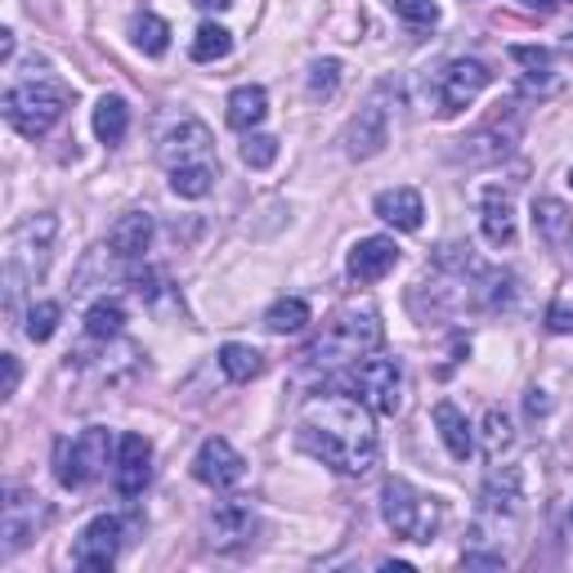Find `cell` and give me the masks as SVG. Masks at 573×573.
Here are the masks:
<instances>
[{
    "label": "cell",
    "instance_id": "cell-1",
    "mask_svg": "<svg viewBox=\"0 0 573 573\" xmlns=\"http://www.w3.org/2000/svg\"><path fill=\"white\" fill-rule=\"evenodd\" d=\"M301 444L341 475H367L376 466L372 408L354 395H314L301 412Z\"/></svg>",
    "mask_w": 573,
    "mask_h": 573
},
{
    "label": "cell",
    "instance_id": "cell-2",
    "mask_svg": "<svg viewBox=\"0 0 573 573\" xmlns=\"http://www.w3.org/2000/svg\"><path fill=\"white\" fill-rule=\"evenodd\" d=\"M381 341H386L381 314L372 305H346L323 327V337L309 346V359L314 363H359L363 354L381 350Z\"/></svg>",
    "mask_w": 573,
    "mask_h": 573
},
{
    "label": "cell",
    "instance_id": "cell-3",
    "mask_svg": "<svg viewBox=\"0 0 573 573\" xmlns=\"http://www.w3.org/2000/svg\"><path fill=\"white\" fill-rule=\"evenodd\" d=\"M63 113H68V90L59 81H23L5 94V121L23 139L50 135Z\"/></svg>",
    "mask_w": 573,
    "mask_h": 573
},
{
    "label": "cell",
    "instance_id": "cell-4",
    "mask_svg": "<svg viewBox=\"0 0 573 573\" xmlns=\"http://www.w3.org/2000/svg\"><path fill=\"white\" fill-rule=\"evenodd\" d=\"M381 515H386V524L408 538V542H430L440 534V502L435 498H425L421 489H412L408 480H386L381 484Z\"/></svg>",
    "mask_w": 573,
    "mask_h": 573
},
{
    "label": "cell",
    "instance_id": "cell-5",
    "mask_svg": "<svg viewBox=\"0 0 573 573\" xmlns=\"http://www.w3.org/2000/svg\"><path fill=\"white\" fill-rule=\"evenodd\" d=\"M55 233H59V220L55 215H32L14 229L10 237V265H5V278H10V309L19 305V292L23 282H36L45 273V260H50V247H55Z\"/></svg>",
    "mask_w": 573,
    "mask_h": 573
},
{
    "label": "cell",
    "instance_id": "cell-6",
    "mask_svg": "<svg viewBox=\"0 0 573 573\" xmlns=\"http://www.w3.org/2000/svg\"><path fill=\"white\" fill-rule=\"evenodd\" d=\"M113 457H117L113 453V435L104 425H90V430H81L77 440H59L55 444V475H59L63 489H85V484H94L108 470Z\"/></svg>",
    "mask_w": 573,
    "mask_h": 573
},
{
    "label": "cell",
    "instance_id": "cell-7",
    "mask_svg": "<svg viewBox=\"0 0 573 573\" xmlns=\"http://www.w3.org/2000/svg\"><path fill=\"white\" fill-rule=\"evenodd\" d=\"M350 390L376 417H395L404 404V367L395 359H359L350 372Z\"/></svg>",
    "mask_w": 573,
    "mask_h": 573
},
{
    "label": "cell",
    "instance_id": "cell-8",
    "mask_svg": "<svg viewBox=\"0 0 573 573\" xmlns=\"http://www.w3.org/2000/svg\"><path fill=\"white\" fill-rule=\"evenodd\" d=\"M45 519H50V506H45L36 493L27 489H10L5 493V506H0V551L5 556H19L40 529H45Z\"/></svg>",
    "mask_w": 573,
    "mask_h": 573
},
{
    "label": "cell",
    "instance_id": "cell-9",
    "mask_svg": "<svg viewBox=\"0 0 573 573\" xmlns=\"http://www.w3.org/2000/svg\"><path fill=\"white\" fill-rule=\"evenodd\" d=\"M121 534H126V524H121L117 515H94L85 529H81L77 547H72L77 569H85V573H108V569L117 564Z\"/></svg>",
    "mask_w": 573,
    "mask_h": 573
},
{
    "label": "cell",
    "instance_id": "cell-10",
    "mask_svg": "<svg viewBox=\"0 0 573 573\" xmlns=\"http://www.w3.org/2000/svg\"><path fill=\"white\" fill-rule=\"evenodd\" d=\"M211 153H215V139H211V130H207L202 121H194V117H179V121L157 139V157H162L166 171L194 166V162H215Z\"/></svg>",
    "mask_w": 573,
    "mask_h": 573
},
{
    "label": "cell",
    "instance_id": "cell-11",
    "mask_svg": "<svg viewBox=\"0 0 573 573\" xmlns=\"http://www.w3.org/2000/svg\"><path fill=\"white\" fill-rule=\"evenodd\" d=\"M493 72L480 63V59H453L444 72H440V113H461L470 108L480 94L489 90Z\"/></svg>",
    "mask_w": 573,
    "mask_h": 573
},
{
    "label": "cell",
    "instance_id": "cell-12",
    "mask_svg": "<svg viewBox=\"0 0 573 573\" xmlns=\"http://www.w3.org/2000/svg\"><path fill=\"white\" fill-rule=\"evenodd\" d=\"M207 542L215 551H233V547H243L252 542L256 534V506L247 498H229V502H215L211 515H207Z\"/></svg>",
    "mask_w": 573,
    "mask_h": 573
},
{
    "label": "cell",
    "instance_id": "cell-13",
    "mask_svg": "<svg viewBox=\"0 0 573 573\" xmlns=\"http://www.w3.org/2000/svg\"><path fill=\"white\" fill-rule=\"evenodd\" d=\"M153 480V444L143 435H121L113 457V484L121 498H139Z\"/></svg>",
    "mask_w": 573,
    "mask_h": 573
},
{
    "label": "cell",
    "instance_id": "cell-14",
    "mask_svg": "<svg viewBox=\"0 0 573 573\" xmlns=\"http://www.w3.org/2000/svg\"><path fill=\"white\" fill-rule=\"evenodd\" d=\"M243 475H247L243 453H237L229 440H220V435H211L198 448V457H194V480L207 484V489H233Z\"/></svg>",
    "mask_w": 573,
    "mask_h": 573
},
{
    "label": "cell",
    "instance_id": "cell-15",
    "mask_svg": "<svg viewBox=\"0 0 573 573\" xmlns=\"http://www.w3.org/2000/svg\"><path fill=\"white\" fill-rule=\"evenodd\" d=\"M386 143H390V113L381 100H367V108H359V117L346 130V153L354 162H367L386 149Z\"/></svg>",
    "mask_w": 573,
    "mask_h": 573
},
{
    "label": "cell",
    "instance_id": "cell-16",
    "mask_svg": "<svg viewBox=\"0 0 573 573\" xmlns=\"http://www.w3.org/2000/svg\"><path fill=\"white\" fill-rule=\"evenodd\" d=\"M519 113H506V121H502V113L489 121V126H480L470 139H461L466 149L457 153L461 162H470V166H480V162H498V157H506L511 153V143H515V135H519Z\"/></svg>",
    "mask_w": 573,
    "mask_h": 573
},
{
    "label": "cell",
    "instance_id": "cell-17",
    "mask_svg": "<svg viewBox=\"0 0 573 573\" xmlns=\"http://www.w3.org/2000/svg\"><path fill=\"white\" fill-rule=\"evenodd\" d=\"M399 265V247H395V237H363V243L350 252V260H346V269H350V278L354 282H381L390 269Z\"/></svg>",
    "mask_w": 573,
    "mask_h": 573
},
{
    "label": "cell",
    "instance_id": "cell-18",
    "mask_svg": "<svg viewBox=\"0 0 573 573\" xmlns=\"http://www.w3.org/2000/svg\"><path fill=\"white\" fill-rule=\"evenodd\" d=\"M372 211L399 233H417L421 220H425V202H421L417 188H386V194H376Z\"/></svg>",
    "mask_w": 573,
    "mask_h": 573
},
{
    "label": "cell",
    "instance_id": "cell-19",
    "mask_svg": "<svg viewBox=\"0 0 573 573\" xmlns=\"http://www.w3.org/2000/svg\"><path fill=\"white\" fill-rule=\"evenodd\" d=\"M149 243H153V215H149V211L121 215V220L113 224V233H108V247H113V256H121V260H139L143 252H149Z\"/></svg>",
    "mask_w": 573,
    "mask_h": 573
},
{
    "label": "cell",
    "instance_id": "cell-20",
    "mask_svg": "<svg viewBox=\"0 0 573 573\" xmlns=\"http://www.w3.org/2000/svg\"><path fill=\"white\" fill-rule=\"evenodd\" d=\"M480 224L493 247H511L515 243V202L502 188H484V207H480Z\"/></svg>",
    "mask_w": 573,
    "mask_h": 573
},
{
    "label": "cell",
    "instance_id": "cell-21",
    "mask_svg": "<svg viewBox=\"0 0 573 573\" xmlns=\"http://www.w3.org/2000/svg\"><path fill=\"white\" fill-rule=\"evenodd\" d=\"M265 117H269V94H265V85H237V90L229 94V126H233V130L252 135Z\"/></svg>",
    "mask_w": 573,
    "mask_h": 573
},
{
    "label": "cell",
    "instance_id": "cell-22",
    "mask_svg": "<svg viewBox=\"0 0 573 573\" xmlns=\"http://www.w3.org/2000/svg\"><path fill=\"white\" fill-rule=\"evenodd\" d=\"M435 425H440V440H444V448L457 457V461H466L470 453H475V435H470V421H466V412L457 408V404H440L435 408Z\"/></svg>",
    "mask_w": 573,
    "mask_h": 573
},
{
    "label": "cell",
    "instance_id": "cell-23",
    "mask_svg": "<svg viewBox=\"0 0 573 573\" xmlns=\"http://www.w3.org/2000/svg\"><path fill=\"white\" fill-rule=\"evenodd\" d=\"M215 179H220V166H215V162H194V166H175V171H171L175 198H188V202L207 198L211 188H215Z\"/></svg>",
    "mask_w": 573,
    "mask_h": 573
},
{
    "label": "cell",
    "instance_id": "cell-24",
    "mask_svg": "<svg viewBox=\"0 0 573 573\" xmlns=\"http://www.w3.org/2000/svg\"><path fill=\"white\" fill-rule=\"evenodd\" d=\"M130 40H135L149 59H162V55L171 50V23L143 10V14H135V19H130Z\"/></svg>",
    "mask_w": 573,
    "mask_h": 573
},
{
    "label": "cell",
    "instance_id": "cell-25",
    "mask_svg": "<svg viewBox=\"0 0 573 573\" xmlns=\"http://www.w3.org/2000/svg\"><path fill=\"white\" fill-rule=\"evenodd\" d=\"M220 367H224L229 381L247 386V381H256V376L265 372V354H260L256 346H237V341H229V346H220Z\"/></svg>",
    "mask_w": 573,
    "mask_h": 573
},
{
    "label": "cell",
    "instance_id": "cell-26",
    "mask_svg": "<svg viewBox=\"0 0 573 573\" xmlns=\"http://www.w3.org/2000/svg\"><path fill=\"white\" fill-rule=\"evenodd\" d=\"M265 327L273 331V337H296V331L309 327V305L301 296H282L265 309Z\"/></svg>",
    "mask_w": 573,
    "mask_h": 573
},
{
    "label": "cell",
    "instance_id": "cell-27",
    "mask_svg": "<svg viewBox=\"0 0 573 573\" xmlns=\"http://www.w3.org/2000/svg\"><path fill=\"white\" fill-rule=\"evenodd\" d=\"M126 130H130V108H126V100H117V94H104L100 100V108H94V135H100V143H121L126 139Z\"/></svg>",
    "mask_w": 573,
    "mask_h": 573
},
{
    "label": "cell",
    "instance_id": "cell-28",
    "mask_svg": "<svg viewBox=\"0 0 573 573\" xmlns=\"http://www.w3.org/2000/svg\"><path fill=\"white\" fill-rule=\"evenodd\" d=\"M534 224H538V233L547 237L551 247H564V237H569V229H573L569 207L556 202V198H538V202H534Z\"/></svg>",
    "mask_w": 573,
    "mask_h": 573
},
{
    "label": "cell",
    "instance_id": "cell-29",
    "mask_svg": "<svg viewBox=\"0 0 573 573\" xmlns=\"http://www.w3.org/2000/svg\"><path fill=\"white\" fill-rule=\"evenodd\" d=\"M121 327H126V309H121V301H94L90 305V314H85V331L94 341H113V337H121Z\"/></svg>",
    "mask_w": 573,
    "mask_h": 573
},
{
    "label": "cell",
    "instance_id": "cell-30",
    "mask_svg": "<svg viewBox=\"0 0 573 573\" xmlns=\"http://www.w3.org/2000/svg\"><path fill=\"white\" fill-rule=\"evenodd\" d=\"M480 444H484V457H489V461H498V457L515 444V425H511V417H506L502 408H489V412H484Z\"/></svg>",
    "mask_w": 573,
    "mask_h": 573
},
{
    "label": "cell",
    "instance_id": "cell-31",
    "mask_svg": "<svg viewBox=\"0 0 573 573\" xmlns=\"http://www.w3.org/2000/svg\"><path fill=\"white\" fill-rule=\"evenodd\" d=\"M229 50H233V36H229V27H220V23H202L198 27V36H194V55L198 63H215V59H229Z\"/></svg>",
    "mask_w": 573,
    "mask_h": 573
},
{
    "label": "cell",
    "instance_id": "cell-32",
    "mask_svg": "<svg viewBox=\"0 0 573 573\" xmlns=\"http://www.w3.org/2000/svg\"><path fill=\"white\" fill-rule=\"evenodd\" d=\"M59 318H63V309H59L55 301L32 305V309H27V327H23V331H27V341H36V346H40V341H50L55 331H59Z\"/></svg>",
    "mask_w": 573,
    "mask_h": 573
},
{
    "label": "cell",
    "instance_id": "cell-33",
    "mask_svg": "<svg viewBox=\"0 0 573 573\" xmlns=\"http://www.w3.org/2000/svg\"><path fill=\"white\" fill-rule=\"evenodd\" d=\"M341 90V59H318L309 68V100H331Z\"/></svg>",
    "mask_w": 573,
    "mask_h": 573
},
{
    "label": "cell",
    "instance_id": "cell-34",
    "mask_svg": "<svg viewBox=\"0 0 573 573\" xmlns=\"http://www.w3.org/2000/svg\"><path fill=\"white\" fill-rule=\"evenodd\" d=\"M511 59L519 68H529V77H538V81H551V72H556V59L542 45H511Z\"/></svg>",
    "mask_w": 573,
    "mask_h": 573
},
{
    "label": "cell",
    "instance_id": "cell-35",
    "mask_svg": "<svg viewBox=\"0 0 573 573\" xmlns=\"http://www.w3.org/2000/svg\"><path fill=\"white\" fill-rule=\"evenodd\" d=\"M243 162H247L252 171H269V166L278 162V139H273V135H247Z\"/></svg>",
    "mask_w": 573,
    "mask_h": 573
},
{
    "label": "cell",
    "instance_id": "cell-36",
    "mask_svg": "<svg viewBox=\"0 0 573 573\" xmlns=\"http://www.w3.org/2000/svg\"><path fill=\"white\" fill-rule=\"evenodd\" d=\"M395 5V14L404 19V23H412V27H430L440 19V5L435 0H390Z\"/></svg>",
    "mask_w": 573,
    "mask_h": 573
},
{
    "label": "cell",
    "instance_id": "cell-37",
    "mask_svg": "<svg viewBox=\"0 0 573 573\" xmlns=\"http://www.w3.org/2000/svg\"><path fill=\"white\" fill-rule=\"evenodd\" d=\"M547 327L556 331V337H569V331H573V309H569L564 301H556V305L547 309Z\"/></svg>",
    "mask_w": 573,
    "mask_h": 573
},
{
    "label": "cell",
    "instance_id": "cell-38",
    "mask_svg": "<svg viewBox=\"0 0 573 573\" xmlns=\"http://www.w3.org/2000/svg\"><path fill=\"white\" fill-rule=\"evenodd\" d=\"M0 363H5V390H0V395L10 399V395L19 390V376H23V372H19V359H14V354H5V359H0Z\"/></svg>",
    "mask_w": 573,
    "mask_h": 573
},
{
    "label": "cell",
    "instance_id": "cell-39",
    "mask_svg": "<svg viewBox=\"0 0 573 573\" xmlns=\"http://www.w3.org/2000/svg\"><path fill=\"white\" fill-rule=\"evenodd\" d=\"M135 296L139 301H153L157 296V278L153 273H135Z\"/></svg>",
    "mask_w": 573,
    "mask_h": 573
},
{
    "label": "cell",
    "instance_id": "cell-40",
    "mask_svg": "<svg viewBox=\"0 0 573 573\" xmlns=\"http://www.w3.org/2000/svg\"><path fill=\"white\" fill-rule=\"evenodd\" d=\"M551 412V399H547V390H529V417H547Z\"/></svg>",
    "mask_w": 573,
    "mask_h": 573
},
{
    "label": "cell",
    "instance_id": "cell-41",
    "mask_svg": "<svg viewBox=\"0 0 573 573\" xmlns=\"http://www.w3.org/2000/svg\"><path fill=\"white\" fill-rule=\"evenodd\" d=\"M0 59H14V32H0Z\"/></svg>",
    "mask_w": 573,
    "mask_h": 573
},
{
    "label": "cell",
    "instance_id": "cell-42",
    "mask_svg": "<svg viewBox=\"0 0 573 573\" xmlns=\"http://www.w3.org/2000/svg\"><path fill=\"white\" fill-rule=\"evenodd\" d=\"M194 5H198V10H229L233 0H194Z\"/></svg>",
    "mask_w": 573,
    "mask_h": 573
},
{
    "label": "cell",
    "instance_id": "cell-43",
    "mask_svg": "<svg viewBox=\"0 0 573 573\" xmlns=\"http://www.w3.org/2000/svg\"><path fill=\"white\" fill-rule=\"evenodd\" d=\"M524 5H551V0H524Z\"/></svg>",
    "mask_w": 573,
    "mask_h": 573
},
{
    "label": "cell",
    "instance_id": "cell-44",
    "mask_svg": "<svg viewBox=\"0 0 573 573\" xmlns=\"http://www.w3.org/2000/svg\"><path fill=\"white\" fill-rule=\"evenodd\" d=\"M551 5H573V0H551Z\"/></svg>",
    "mask_w": 573,
    "mask_h": 573
},
{
    "label": "cell",
    "instance_id": "cell-45",
    "mask_svg": "<svg viewBox=\"0 0 573 573\" xmlns=\"http://www.w3.org/2000/svg\"><path fill=\"white\" fill-rule=\"evenodd\" d=\"M569 188H573V166H569Z\"/></svg>",
    "mask_w": 573,
    "mask_h": 573
},
{
    "label": "cell",
    "instance_id": "cell-46",
    "mask_svg": "<svg viewBox=\"0 0 573 573\" xmlns=\"http://www.w3.org/2000/svg\"><path fill=\"white\" fill-rule=\"evenodd\" d=\"M569 524H573V511H569Z\"/></svg>",
    "mask_w": 573,
    "mask_h": 573
}]
</instances>
